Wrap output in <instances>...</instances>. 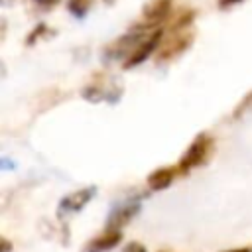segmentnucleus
<instances>
[{"label": "nucleus", "instance_id": "1", "mask_svg": "<svg viewBox=\"0 0 252 252\" xmlns=\"http://www.w3.org/2000/svg\"><path fill=\"white\" fill-rule=\"evenodd\" d=\"M156 28L154 26H134L132 30H128L124 35H120V37H116L112 43H108L106 45V49H104V59H128L142 43H144V39L154 32Z\"/></svg>", "mask_w": 252, "mask_h": 252}, {"label": "nucleus", "instance_id": "2", "mask_svg": "<svg viewBox=\"0 0 252 252\" xmlns=\"http://www.w3.org/2000/svg\"><path fill=\"white\" fill-rule=\"evenodd\" d=\"M213 154V138L209 134H199L189 146L187 150L183 152V156L179 158V163H177V169L181 173H189L191 169L199 167L203 161L209 159V156Z\"/></svg>", "mask_w": 252, "mask_h": 252}, {"label": "nucleus", "instance_id": "3", "mask_svg": "<svg viewBox=\"0 0 252 252\" xmlns=\"http://www.w3.org/2000/svg\"><path fill=\"white\" fill-rule=\"evenodd\" d=\"M94 195H96V187H93V185H91V187H83V189H79V191H73V193L65 195V197L59 201V205H57L59 217H61V215H73V213L83 211L85 205H87Z\"/></svg>", "mask_w": 252, "mask_h": 252}, {"label": "nucleus", "instance_id": "4", "mask_svg": "<svg viewBox=\"0 0 252 252\" xmlns=\"http://www.w3.org/2000/svg\"><path fill=\"white\" fill-rule=\"evenodd\" d=\"M138 211H140L138 201H126V203L116 205L106 217V228L108 230H120L124 224H128L138 215Z\"/></svg>", "mask_w": 252, "mask_h": 252}, {"label": "nucleus", "instance_id": "5", "mask_svg": "<svg viewBox=\"0 0 252 252\" xmlns=\"http://www.w3.org/2000/svg\"><path fill=\"white\" fill-rule=\"evenodd\" d=\"M181 30H183V28H173L171 37H167V39L161 41V49H159V53H158L159 59H171V57H175L177 53L185 51V49L191 45V35L183 33Z\"/></svg>", "mask_w": 252, "mask_h": 252}, {"label": "nucleus", "instance_id": "6", "mask_svg": "<svg viewBox=\"0 0 252 252\" xmlns=\"http://www.w3.org/2000/svg\"><path fill=\"white\" fill-rule=\"evenodd\" d=\"M161 43V30L159 28H156L146 39H144V43L124 61V69H132V67H136V65H140L142 61H146L152 53H154V49L158 47Z\"/></svg>", "mask_w": 252, "mask_h": 252}, {"label": "nucleus", "instance_id": "7", "mask_svg": "<svg viewBox=\"0 0 252 252\" xmlns=\"http://www.w3.org/2000/svg\"><path fill=\"white\" fill-rule=\"evenodd\" d=\"M122 240V232L120 230H104L100 232L98 236L91 238L87 244H85V250L83 252H108L112 250L118 242Z\"/></svg>", "mask_w": 252, "mask_h": 252}, {"label": "nucleus", "instance_id": "8", "mask_svg": "<svg viewBox=\"0 0 252 252\" xmlns=\"http://www.w3.org/2000/svg\"><path fill=\"white\" fill-rule=\"evenodd\" d=\"M171 12V0H152L144 6L142 16L146 20L148 26H158L159 22H163L167 18V14Z\"/></svg>", "mask_w": 252, "mask_h": 252}, {"label": "nucleus", "instance_id": "9", "mask_svg": "<svg viewBox=\"0 0 252 252\" xmlns=\"http://www.w3.org/2000/svg\"><path fill=\"white\" fill-rule=\"evenodd\" d=\"M173 179H175L173 167H159L148 175V185L152 191H163L173 183Z\"/></svg>", "mask_w": 252, "mask_h": 252}, {"label": "nucleus", "instance_id": "10", "mask_svg": "<svg viewBox=\"0 0 252 252\" xmlns=\"http://www.w3.org/2000/svg\"><path fill=\"white\" fill-rule=\"evenodd\" d=\"M93 2L94 0H67V10L75 18H85L93 8Z\"/></svg>", "mask_w": 252, "mask_h": 252}, {"label": "nucleus", "instance_id": "11", "mask_svg": "<svg viewBox=\"0 0 252 252\" xmlns=\"http://www.w3.org/2000/svg\"><path fill=\"white\" fill-rule=\"evenodd\" d=\"M43 33H53V32H49L45 24H39V26H37V28H35V30H33V32L30 33V35H28L26 43H28V45H30V43H35V41H37V39H39V37H41Z\"/></svg>", "mask_w": 252, "mask_h": 252}, {"label": "nucleus", "instance_id": "12", "mask_svg": "<svg viewBox=\"0 0 252 252\" xmlns=\"http://www.w3.org/2000/svg\"><path fill=\"white\" fill-rule=\"evenodd\" d=\"M120 252H146V246L140 242H128Z\"/></svg>", "mask_w": 252, "mask_h": 252}, {"label": "nucleus", "instance_id": "13", "mask_svg": "<svg viewBox=\"0 0 252 252\" xmlns=\"http://www.w3.org/2000/svg\"><path fill=\"white\" fill-rule=\"evenodd\" d=\"M35 4H39V6H43V8H51V6H55L59 0H33Z\"/></svg>", "mask_w": 252, "mask_h": 252}, {"label": "nucleus", "instance_id": "14", "mask_svg": "<svg viewBox=\"0 0 252 252\" xmlns=\"http://www.w3.org/2000/svg\"><path fill=\"white\" fill-rule=\"evenodd\" d=\"M238 2H242V0H219V6L220 8H228V6H234Z\"/></svg>", "mask_w": 252, "mask_h": 252}, {"label": "nucleus", "instance_id": "15", "mask_svg": "<svg viewBox=\"0 0 252 252\" xmlns=\"http://www.w3.org/2000/svg\"><path fill=\"white\" fill-rule=\"evenodd\" d=\"M224 252H252L250 248H232V250H224Z\"/></svg>", "mask_w": 252, "mask_h": 252}, {"label": "nucleus", "instance_id": "16", "mask_svg": "<svg viewBox=\"0 0 252 252\" xmlns=\"http://www.w3.org/2000/svg\"><path fill=\"white\" fill-rule=\"evenodd\" d=\"M104 4H114V0H104Z\"/></svg>", "mask_w": 252, "mask_h": 252}]
</instances>
